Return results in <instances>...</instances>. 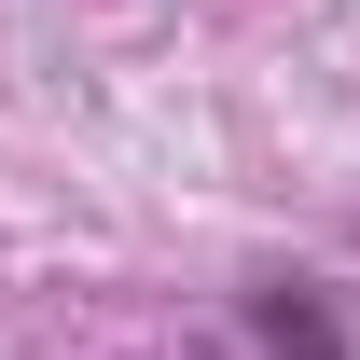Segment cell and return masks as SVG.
<instances>
[{"label": "cell", "instance_id": "1", "mask_svg": "<svg viewBox=\"0 0 360 360\" xmlns=\"http://www.w3.org/2000/svg\"><path fill=\"white\" fill-rule=\"evenodd\" d=\"M250 347L264 360H347V305H333V291H319V277H250Z\"/></svg>", "mask_w": 360, "mask_h": 360}]
</instances>
